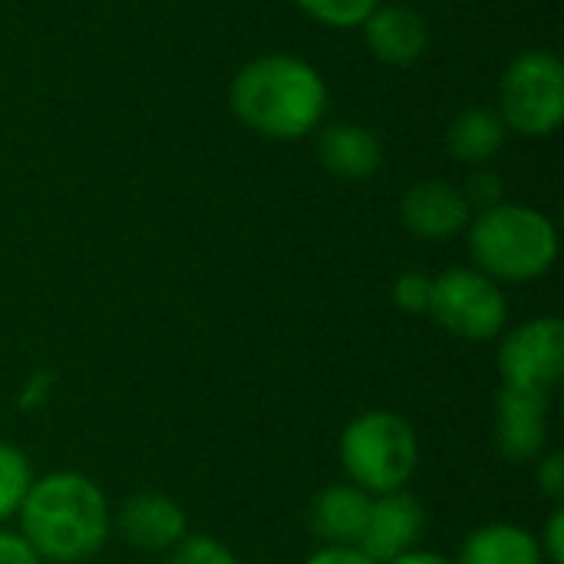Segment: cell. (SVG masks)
Masks as SVG:
<instances>
[{"mask_svg":"<svg viewBox=\"0 0 564 564\" xmlns=\"http://www.w3.org/2000/svg\"><path fill=\"white\" fill-rule=\"evenodd\" d=\"M20 539L43 564H83L96 558L112 532V512L96 479L56 469L30 482L20 512Z\"/></svg>","mask_w":564,"mask_h":564,"instance_id":"1","label":"cell"},{"mask_svg":"<svg viewBox=\"0 0 564 564\" xmlns=\"http://www.w3.org/2000/svg\"><path fill=\"white\" fill-rule=\"evenodd\" d=\"M327 106L321 73L297 56H258L231 83L235 116L268 139L307 135Z\"/></svg>","mask_w":564,"mask_h":564,"instance_id":"2","label":"cell"},{"mask_svg":"<svg viewBox=\"0 0 564 564\" xmlns=\"http://www.w3.org/2000/svg\"><path fill=\"white\" fill-rule=\"evenodd\" d=\"M469 251L486 278L525 284L549 274L558 258V235L542 212L499 202L469 225Z\"/></svg>","mask_w":564,"mask_h":564,"instance_id":"3","label":"cell"},{"mask_svg":"<svg viewBox=\"0 0 564 564\" xmlns=\"http://www.w3.org/2000/svg\"><path fill=\"white\" fill-rule=\"evenodd\" d=\"M340 466L347 482L367 496L406 489L420 466L416 430L390 410H367L340 433Z\"/></svg>","mask_w":564,"mask_h":564,"instance_id":"4","label":"cell"},{"mask_svg":"<svg viewBox=\"0 0 564 564\" xmlns=\"http://www.w3.org/2000/svg\"><path fill=\"white\" fill-rule=\"evenodd\" d=\"M499 119L519 135H552L564 119V66L545 50L512 59L499 86Z\"/></svg>","mask_w":564,"mask_h":564,"instance_id":"5","label":"cell"},{"mask_svg":"<svg viewBox=\"0 0 564 564\" xmlns=\"http://www.w3.org/2000/svg\"><path fill=\"white\" fill-rule=\"evenodd\" d=\"M426 314L446 334L469 344L496 340L509 324V304L502 288L476 268H449L433 278V297Z\"/></svg>","mask_w":564,"mask_h":564,"instance_id":"6","label":"cell"},{"mask_svg":"<svg viewBox=\"0 0 564 564\" xmlns=\"http://www.w3.org/2000/svg\"><path fill=\"white\" fill-rule=\"evenodd\" d=\"M499 373L506 387H529L552 393L564 373V321L532 317L512 330H502Z\"/></svg>","mask_w":564,"mask_h":564,"instance_id":"7","label":"cell"},{"mask_svg":"<svg viewBox=\"0 0 564 564\" xmlns=\"http://www.w3.org/2000/svg\"><path fill=\"white\" fill-rule=\"evenodd\" d=\"M423 532H426L423 502L406 489H393V492L370 499L367 525H364L357 549L367 552L377 564H387L413 552L420 545Z\"/></svg>","mask_w":564,"mask_h":564,"instance_id":"8","label":"cell"},{"mask_svg":"<svg viewBox=\"0 0 564 564\" xmlns=\"http://www.w3.org/2000/svg\"><path fill=\"white\" fill-rule=\"evenodd\" d=\"M496 446L509 463H532L549 446V393L506 387L496 400Z\"/></svg>","mask_w":564,"mask_h":564,"instance_id":"9","label":"cell"},{"mask_svg":"<svg viewBox=\"0 0 564 564\" xmlns=\"http://www.w3.org/2000/svg\"><path fill=\"white\" fill-rule=\"evenodd\" d=\"M116 529L139 552H172L188 535V516L162 492H135L119 506Z\"/></svg>","mask_w":564,"mask_h":564,"instance_id":"10","label":"cell"},{"mask_svg":"<svg viewBox=\"0 0 564 564\" xmlns=\"http://www.w3.org/2000/svg\"><path fill=\"white\" fill-rule=\"evenodd\" d=\"M400 215H403V225L416 238H423V241H449L469 225L473 208H469L466 195L456 185H449L443 178H423L403 195Z\"/></svg>","mask_w":564,"mask_h":564,"instance_id":"11","label":"cell"},{"mask_svg":"<svg viewBox=\"0 0 564 564\" xmlns=\"http://www.w3.org/2000/svg\"><path fill=\"white\" fill-rule=\"evenodd\" d=\"M370 499L373 496H367L354 482H337V486L321 489L311 502V512H307L311 532L324 545H360L367 512H370Z\"/></svg>","mask_w":564,"mask_h":564,"instance_id":"12","label":"cell"},{"mask_svg":"<svg viewBox=\"0 0 564 564\" xmlns=\"http://www.w3.org/2000/svg\"><path fill=\"white\" fill-rule=\"evenodd\" d=\"M364 33H367L370 53L383 63H393V66L416 63L430 43L426 20L406 7H377L364 20Z\"/></svg>","mask_w":564,"mask_h":564,"instance_id":"13","label":"cell"},{"mask_svg":"<svg viewBox=\"0 0 564 564\" xmlns=\"http://www.w3.org/2000/svg\"><path fill=\"white\" fill-rule=\"evenodd\" d=\"M456 564H545L539 539L512 522H492L466 535Z\"/></svg>","mask_w":564,"mask_h":564,"instance_id":"14","label":"cell"},{"mask_svg":"<svg viewBox=\"0 0 564 564\" xmlns=\"http://www.w3.org/2000/svg\"><path fill=\"white\" fill-rule=\"evenodd\" d=\"M317 152H321V162L340 178H367L380 169V159H383L377 135L350 122L327 126L317 139Z\"/></svg>","mask_w":564,"mask_h":564,"instance_id":"15","label":"cell"},{"mask_svg":"<svg viewBox=\"0 0 564 564\" xmlns=\"http://www.w3.org/2000/svg\"><path fill=\"white\" fill-rule=\"evenodd\" d=\"M506 142V122L492 109H466L446 132L449 155L469 165L489 162Z\"/></svg>","mask_w":564,"mask_h":564,"instance_id":"16","label":"cell"},{"mask_svg":"<svg viewBox=\"0 0 564 564\" xmlns=\"http://www.w3.org/2000/svg\"><path fill=\"white\" fill-rule=\"evenodd\" d=\"M30 482H33V469L23 449L0 440V525L17 519Z\"/></svg>","mask_w":564,"mask_h":564,"instance_id":"17","label":"cell"},{"mask_svg":"<svg viewBox=\"0 0 564 564\" xmlns=\"http://www.w3.org/2000/svg\"><path fill=\"white\" fill-rule=\"evenodd\" d=\"M294 3L307 17H314L327 26H337V30L364 23L380 7V0H294Z\"/></svg>","mask_w":564,"mask_h":564,"instance_id":"18","label":"cell"},{"mask_svg":"<svg viewBox=\"0 0 564 564\" xmlns=\"http://www.w3.org/2000/svg\"><path fill=\"white\" fill-rule=\"evenodd\" d=\"M162 564H241L238 555L212 535H185Z\"/></svg>","mask_w":564,"mask_h":564,"instance_id":"19","label":"cell"},{"mask_svg":"<svg viewBox=\"0 0 564 564\" xmlns=\"http://www.w3.org/2000/svg\"><path fill=\"white\" fill-rule=\"evenodd\" d=\"M430 297H433V278L423 271H403L393 281V304L403 314H426Z\"/></svg>","mask_w":564,"mask_h":564,"instance_id":"20","label":"cell"},{"mask_svg":"<svg viewBox=\"0 0 564 564\" xmlns=\"http://www.w3.org/2000/svg\"><path fill=\"white\" fill-rule=\"evenodd\" d=\"M466 202H469V208H479V212H486V208H492V205H499L502 202V182H499V175L496 172H489V169H479V172H473L469 175V182H466Z\"/></svg>","mask_w":564,"mask_h":564,"instance_id":"21","label":"cell"},{"mask_svg":"<svg viewBox=\"0 0 564 564\" xmlns=\"http://www.w3.org/2000/svg\"><path fill=\"white\" fill-rule=\"evenodd\" d=\"M53 390H56V373L53 370H36L23 380V390H20V410L23 413H36L43 410L50 400H53Z\"/></svg>","mask_w":564,"mask_h":564,"instance_id":"22","label":"cell"},{"mask_svg":"<svg viewBox=\"0 0 564 564\" xmlns=\"http://www.w3.org/2000/svg\"><path fill=\"white\" fill-rule=\"evenodd\" d=\"M539 549H542V558L545 564H562L564 562V509L555 506L542 535H539Z\"/></svg>","mask_w":564,"mask_h":564,"instance_id":"23","label":"cell"},{"mask_svg":"<svg viewBox=\"0 0 564 564\" xmlns=\"http://www.w3.org/2000/svg\"><path fill=\"white\" fill-rule=\"evenodd\" d=\"M539 489L545 499H552L555 506H562L564 499V456L562 453H549L539 463Z\"/></svg>","mask_w":564,"mask_h":564,"instance_id":"24","label":"cell"},{"mask_svg":"<svg viewBox=\"0 0 564 564\" xmlns=\"http://www.w3.org/2000/svg\"><path fill=\"white\" fill-rule=\"evenodd\" d=\"M304 564H377L367 552H360L357 545H324L317 549Z\"/></svg>","mask_w":564,"mask_h":564,"instance_id":"25","label":"cell"},{"mask_svg":"<svg viewBox=\"0 0 564 564\" xmlns=\"http://www.w3.org/2000/svg\"><path fill=\"white\" fill-rule=\"evenodd\" d=\"M0 564H43L36 558V552L17 535V532H3L0 529Z\"/></svg>","mask_w":564,"mask_h":564,"instance_id":"26","label":"cell"},{"mask_svg":"<svg viewBox=\"0 0 564 564\" xmlns=\"http://www.w3.org/2000/svg\"><path fill=\"white\" fill-rule=\"evenodd\" d=\"M387 564H456V562H449L446 555H436V552L413 549V552H406V555H400V558H393V562H387Z\"/></svg>","mask_w":564,"mask_h":564,"instance_id":"27","label":"cell"}]
</instances>
